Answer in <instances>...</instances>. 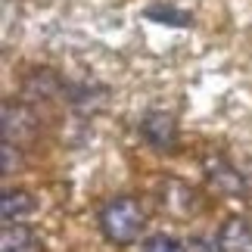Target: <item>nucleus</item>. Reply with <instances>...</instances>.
Here are the masks:
<instances>
[{
    "instance_id": "f257e3e1",
    "label": "nucleus",
    "mask_w": 252,
    "mask_h": 252,
    "mask_svg": "<svg viewBox=\"0 0 252 252\" xmlns=\"http://www.w3.org/2000/svg\"><path fill=\"white\" fill-rule=\"evenodd\" d=\"M147 227V212L134 196H115L100 209V234L112 246H134Z\"/></svg>"
},
{
    "instance_id": "f03ea898",
    "label": "nucleus",
    "mask_w": 252,
    "mask_h": 252,
    "mask_svg": "<svg viewBox=\"0 0 252 252\" xmlns=\"http://www.w3.org/2000/svg\"><path fill=\"white\" fill-rule=\"evenodd\" d=\"M137 134H140V140L147 143V147L159 150V153L174 150V147H178V137H181L174 115L162 112V109H150L147 115H143L140 125H137Z\"/></svg>"
},
{
    "instance_id": "7ed1b4c3",
    "label": "nucleus",
    "mask_w": 252,
    "mask_h": 252,
    "mask_svg": "<svg viewBox=\"0 0 252 252\" xmlns=\"http://www.w3.org/2000/svg\"><path fill=\"white\" fill-rule=\"evenodd\" d=\"M37 134V115L28 109L25 103H3V140L6 143H19L22 147L25 140H32Z\"/></svg>"
},
{
    "instance_id": "20e7f679",
    "label": "nucleus",
    "mask_w": 252,
    "mask_h": 252,
    "mask_svg": "<svg viewBox=\"0 0 252 252\" xmlns=\"http://www.w3.org/2000/svg\"><path fill=\"white\" fill-rule=\"evenodd\" d=\"M215 252H252V221L230 215L215 234Z\"/></svg>"
},
{
    "instance_id": "39448f33",
    "label": "nucleus",
    "mask_w": 252,
    "mask_h": 252,
    "mask_svg": "<svg viewBox=\"0 0 252 252\" xmlns=\"http://www.w3.org/2000/svg\"><path fill=\"white\" fill-rule=\"evenodd\" d=\"M34 209H37L34 196L22 187H6L0 196V221L3 224H25L34 215Z\"/></svg>"
},
{
    "instance_id": "423d86ee",
    "label": "nucleus",
    "mask_w": 252,
    "mask_h": 252,
    "mask_svg": "<svg viewBox=\"0 0 252 252\" xmlns=\"http://www.w3.org/2000/svg\"><path fill=\"white\" fill-rule=\"evenodd\" d=\"M0 252H44V243L28 224H3Z\"/></svg>"
},
{
    "instance_id": "0eeeda50",
    "label": "nucleus",
    "mask_w": 252,
    "mask_h": 252,
    "mask_svg": "<svg viewBox=\"0 0 252 252\" xmlns=\"http://www.w3.org/2000/svg\"><path fill=\"white\" fill-rule=\"evenodd\" d=\"M143 16H147L150 22H159V25H168V28H190L193 25V13H187V9H181L174 3H165V0L150 3L143 9Z\"/></svg>"
},
{
    "instance_id": "6e6552de",
    "label": "nucleus",
    "mask_w": 252,
    "mask_h": 252,
    "mask_svg": "<svg viewBox=\"0 0 252 252\" xmlns=\"http://www.w3.org/2000/svg\"><path fill=\"white\" fill-rule=\"evenodd\" d=\"M140 252H187V246L171 234H150L140 243Z\"/></svg>"
},
{
    "instance_id": "1a4fd4ad",
    "label": "nucleus",
    "mask_w": 252,
    "mask_h": 252,
    "mask_svg": "<svg viewBox=\"0 0 252 252\" xmlns=\"http://www.w3.org/2000/svg\"><path fill=\"white\" fill-rule=\"evenodd\" d=\"M0 153H3V174H13L19 165H22V153H19V143H6V140H3Z\"/></svg>"
}]
</instances>
